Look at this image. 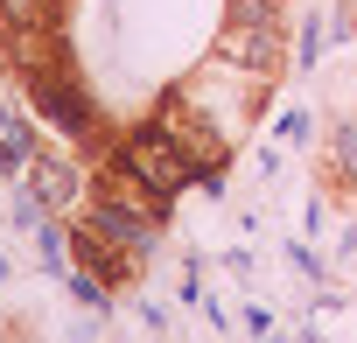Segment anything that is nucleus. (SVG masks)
Listing matches in <instances>:
<instances>
[{
	"label": "nucleus",
	"instance_id": "nucleus-3",
	"mask_svg": "<svg viewBox=\"0 0 357 343\" xmlns=\"http://www.w3.org/2000/svg\"><path fill=\"white\" fill-rule=\"evenodd\" d=\"M22 197H36L43 211H70L84 197V168L63 147H36V161L22 168Z\"/></svg>",
	"mask_w": 357,
	"mask_h": 343
},
{
	"label": "nucleus",
	"instance_id": "nucleus-2",
	"mask_svg": "<svg viewBox=\"0 0 357 343\" xmlns=\"http://www.w3.org/2000/svg\"><path fill=\"white\" fill-rule=\"evenodd\" d=\"M112 168H126V176L147 190V197H161V204H175V197H183L190 183H197V161L183 154V147H175L168 140V126L161 119H147V126H133L112 154H105Z\"/></svg>",
	"mask_w": 357,
	"mask_h": 343
},
{
	"label": "nucleus",
	"instance_id": "nucleus-5",
	"mask_svg": "<svg viewBox=\"0 0 357 343\" xmlns=\"http://www.w3.org/2000/svg\"><path fill=\"white\" fill-rule=\"evenodd\" d=\"M70 259H77V273H91L98 287H126V280L140 273V259H133L126 245H112V238H98L91 224H77V231H70Z\"/></svg>",
	"mask_w": 357,
	"mask_h": 343
},
{
	"label": "nucleus",
	"instance_id": "nucleus-6",
	"mask_svg": "<svg viewBox=\"0 0 357 343\" xmlns=\"http://www.w3.org/2000/svg\"><path fill=\"white\" fill-rule=\"evenodd\" d=\"M36 147H43V133L22 119V105H15L8 91H0V176H15V183H22V168L36 161Z\"/></svg>",
	"mask_w": 357,
	"mask_h": 343
},
{
	"label": "nucleus",
	"instance_id": "nucleus-4",
	"mask_svg": "<svg viewBox=\"0 0 357 343\" xmlns=\"http://www.w3.org/2000/svg\"><path fill=\"white\" fill-rule=\"evenodd\" d=\"M218 56H225L231 70L273 84V77H280V29H225V36H218Z\"/></svg>",
	"mask_w": 357,
	"mask_h": 343
},
{
	"label": "nucleus",
	"instance_id": "nucleus-7",
	"mask_svg": "<svg viewBox=\"0 0 357 343\" xmlns=\"http://www.w3.org/2000/svg\"><path fill=\"white\" fill-rule=\"evenodd\" d=\"M63 0H0V43L8 36H56Z\"/></svg>",
	"mask_w": 357,
	"mask_h": 343
},
{
	"label": "nucleus",
	"instance_id": "nucleus-1",
	"mask_svg": "<svg viewBox=\"0 0 357 343\" xmlns=\"http://www.w3.org/2000/svg\"><path fill=\"white\" fill-rule=\"evenodd\" d=\"M161 211H168V204H161V197H147V190L126 176V168H112V161H105L98 176H91V218H84V224H91L98 238L126 245L133 259L161 238Z\"/></svg>",
	"mask_w": 357,
	"mask_h": 343
}]
</instances>
